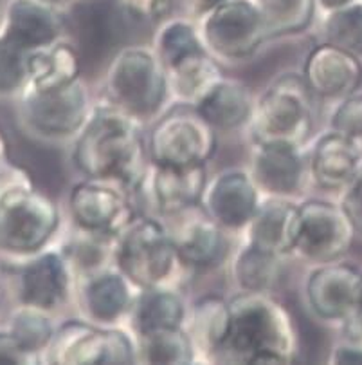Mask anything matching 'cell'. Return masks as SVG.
Here are the masks:
<instances>
[{
	"instance_id": "obj_1",
	"label": "cell",
	"mask_w": 362,
	"mask_h": 365,
	"mask_svg": "<svg viewBox=\"0 0 362 365\" xmlns=\"http://www.w3.org/2000/svg\"><path fill=\"white\" fill-rule=\"evenodd\" d=\"M69 158L80 178L112 181L137 197L150 158L147 127L96 94V106L69 145Z\"/></svg>"
},
{
	"instance_id": "obj_2",
	"label": "cell",
	"mask_w": 362,
	"mask_h": 365,
	"mask_svg": "<svg viewBox=\"0 0 362 365\" xmlns=\"http://www.w3.org/2000/svg\"><path fill=\"white\" fill-rule=\"evenodd\" d=\"M229 327L216 364L290 365L299 360L301 336L280 293L233 292Z\"/></svg>"
},
{
	"instance_id": "obj_3",
	"label": "cell",
	"mask_w": 362,
	"mask_h": 365,
	"mask_svg": "<svg viewBox=\"0 0 362 365\" xmlns=\"http://www.w3.org/2000/svg\"><path fill=\"white\" fill-rule=\"evenodd\" d=\"M96 94L144 127L171 106L168 73L148 42L124 43L105 62Z\"/></svg>"
},
{
	"instance_id": "obj_4",
	"label": "cell",
	"mask_w": 362,
	"mask_h": 365,
	"mask_svg": "<svg viewBox=\"0 0 362 365\" xmlns=\"http://www.w3.org/2000/svg\"><path fill=\"white\" fill-rule=\"evenodd\" d=\"M317 106L299 71H283L256 94L247 143H283L307 148L317 130Z\"/></svg>"
},
{
	"instance_id": "obj_5",
	"label": "cell",
	"mask_w": 362,
	"mask_h": 365,
	"mask_svg": "<svg viewBox=\"0 0 362 365\" xmlns=\"http://www.w3.org/2000/svg\"><path fill=\"white\" fill-rule=\"evenodd\" d=\"M114 266L137 289L154 286L188 288L195 279L179 257L166 222L144 212L116 239Z\"/></svg>"
},
{
	"instance_id": "obj_6",
	"label": "cell",
	"mask_w": 362,
	"mask_h": 365,
	"mask_svg": "<svg viewBox=\"0 0 362 365\" xmlns=\"http://www.w3.org/2000/svg\"><path fill=\"white\" fill-rule=\"evenodd\" d=\"M15 101L16 121L26 136L40 143L69 147L92 114L96 89L81 76L58 89L26 87Z\"/></svg>"
},
{
	"instance_id": "obj_7",
	"label": "cell",
	"mask_w": 362,
	"mask_h": 365,
	"mask_svg": "<svg viewBox=\"0 0 362 365\" xmlns=\"http://www.w3.org/2000/svg\"><path fill=\"white\" fill-rule=\"evenodd\" d=\"M197 26L208 53L225 69L252 62L272 43L258 0H224Z\"/></svg>"
},
{
	"instance_id": "obj_8",
	"label": "cell",
	"mask_w": 362,
	"mask_h": 365,
	"mask_svg": "<svg viewBox=\"0 0 362 365\" xmlns=\"http://www.w3.org/2000/svg\"><path fill=\"white\" fill-rule=\"evenodd\" d=\"M218 141L215 128L186 103H171L147 127L148 158L154 165H209L218 152Z\"/></svg>"
},
{
	"instance_id": "obj_9",
	"label": "cell",
	"mask_w": 362,
	"mask_h": 365,
	"mask_svg": "<svg viewBox=\"0 0 362 365\" xmlns=\"http://www.w3.org/2000/svg\"><path fill=\"white\" fill-rule=\"evenodd\" d=\"M63 226V205L40 188L0 205V257L20 264L58 241Z\"/></svg>"
},
{
	"instance_id": "obj_10",
	"label": "cell",
	"mask_w": 362,
	"mask_h": 365,
	"mask_svg": "<svg viewBox=\"0 0 362 365\" xmlns=\"http://www.w3.org/2000/svg\"><path fill=\"white\" fill-rule=\"evenodd\" d=\"M53 365H134L137 344L128 327L96 326L81 317L58 320L54 336L43 354Z\"/></svg>"
},
{
	"instance_id": "obj_11",
	"label": "cell",
	"mask_w": 362,
	"mask_h": 365,
	"mask_svg": "<svg viewBox=\"0 0 362 365\" xmlns=\"http://www.w3.org/2000/svg\"><path fill=\"white\" fill-rule=\"evenodd\" d=\"M355 239L357 232L337 197L309 194L299 199V233L294 262L316 266L346 259Z\"/></svg>"
},
{
	"instance_id": "obj_12",
	"label": "cell",
	"mask_w": 362,
	"mask_h": 365,
	"mask_svg": "<svg viewBox=\"0 0 362 365\" xmlns=\"http://www.w3.org/2000/svg\"><path fill=\"white\" fill-rule=\"evenodd\" d=\"M65 221L81 232L117 239L141 214L137 199L112 181L80 178L65 197Z\"/></svg>"
},
{
	"instance_id": "obj_13",
	"label": "cell",
	"mask_w": 362,
	"mask_h": 365,
	"mask_svg": "<svg viewBox=\"0 0 362 365\" xmlns=\"http://www.w3.org/2000/svg\"><path fill=\"white\" fill-rule=\"evenodd\" d=\"M15 272L16 304L36 307L56 319L73 309L76 275L56 242L16 264Z\"/></svg>"
},
{
	"instance_id": "obj_14",
	"label": "cell",
	"mask_w": 362,
	"mask_h": 365,
	"mask_svg": "<svg viewBox=\"0 0 362 365\" xmlns=\"http://www.w3.org/2000/svg\"><path fill=\"white\" fill-rule=\"evenodd\" d=\"M301 299L314 320L337 327L362 306V269L346 259L304 266Z\"/></svg>"
},
{
	"instance_id": "obj_15",
	"label": "cell",
	"mask_w": 362,
	"mask_h": 365,
	"mask_svg": "<svg viewBox=\"0 0 362 365\" xmlns=\"http://www.w3.org/2000/svg\"><path fill=\"white\" fill-rule=\"evenodd\" d=\"M164 222L179 257L193 275L225 268L238 239L213 221L201 205Z\"/></svg>"
},
{
	"instance_id": "obj_16",
	"label": "cell",
	"mask_w": 362,
	"mask_h": 365,
	"mask_svg": "<svg viewBox=\"0 0 362 365\" xmlns=\"http://www.w3.org/2000/svg\"><path fill=\"white\" fill-rule=\"evenodd\" d=\"M209 179V165L168 167L150 163L137 194L139 210L168 221L201 205Z\"/></svg>"
},
{
	"instance_id": "obj_17",
	"label": "cell",
	"mask_w": 362,
	"mask_h": 365,
	"mask_svg": "<svg viewBox=\"0 0 362 365\" xmlns=\"http://www.w3.org/2000/svg\"><path fill=\"white\" fill-rule=\"evenodd\" d=\"M245 167L263 197L301 199L310 194L307 148L283 143H249Z\"/></svg>"
},
{
	"instance_id": "obj_18",
	"label": "cell",
	"mask_w": 362,
	"mask_h": 365,
	"mask_svg": "<svg viewBox=\"0 0 362 365\" xmlns=\"http://www.w3.org/2000/svg\"><path fill=\"white\" fill-rule=\"evenodd\" d=\"M262 199L247 167H225L209 174L201 206L229 235L240 239Z\"/></svg>"
},
{
	"instance_id": "obj_19",
	"label": "cell",
	"mask_w": 362,
	"mask_h": 365,
	"mask_svg": "<svg viewBox=\"0 0 362 365\" xmlns=\"http://www.w3.org/2000/svg\"><path fill=\"white\" fill-rule=\"evenodd\" d=\"M135 295L137 288L112 264L78 277L73 311L96 326L127 327Z\"/></svg>"
},
{
	"instance_id": "obj_20",
	"label": "cell",
	"mask_w": 362,
	"mask_h": 365,
	"mask_svg": "<svg viewBox=\"0 0 362 365\" xmlns=\"http://www.w3.org/2000/svg\"><path fill=\"white\" fill-rule=\"evenodd\" d=\"M304 83L319 103H337L361 89L362 58L324 40L304 55L299 69Z\"/></svg>"
},
{
	"instance_id": "obj_21",
	"label": "cell",
	"mask_w": 362,
	"mask_h": 365,
	"mask_svg": "<svg viewBox=\"0 0 362 365\" xmlns=\"http://www.w3.org/2000/svg\"><path fill=\"white\" fill-rule=\"evenodd\" d=\"M310 190L337 197L362 163V143L326 127L307 147Z\"/></svg>"
},
{
	"instance_id": "obj_22",
	"label": "cell",
	"mask_w": 362,
	"mask_h": 365,
	"mask_svg": "<svg viewBox=\"0 0 362 365\" xmlns=\"http://www.w3.org/2000/svg\"><path fill=\"white\" fill-rule=\"evenodd\" d=\"M0 29L29 53L69 36L65 13L46 0H8Z\"/></svg>"
},
{
	"instance_id": "obj_23",
	"label": "cell",
	"mask_w": 362,
	"mask_h": 365,
	"mask_svg": "<svg viewBox=\"0 0 362 365\" xmlns=\"http://www.w3.org/2000/svg\"><path fill=\"white\" fill-rule=\"evenodd\" d=\"M256 93L242 78L224 73L202 94L195 109L206 121L222 134H245L255 113Z\"/></svg>"
},
{
	"instance_id": "obj_24",
	"label": "cell",
	"mask_w": 362,
	"mask_h": 365,
	"mask_svg": "<svg viewBox=\"0 0 362 365\" xmlns=\"http://www.w3.org/2000/svg\"><path fill=\"white\" fill-rule=\"evenodd\" d=\"M297 233H299V199L263 197L255 217L250 219L240 239L265 252L292 259Z\"/></svg>"
},
{
	"instance_id": "obj_25",
	"label": "cell",
	"mask_w": 362,
	"mask_h": 365,
	"mask_svg": "<svg viewBox=\"0 0 362 365\" xmlns=\"http://www.w3.org/2000/svg\"><path fill=\"white\" fill-rule=\"evenodd\" d=\"M290 262L294 260L289 257L265 252L238 239L229 255L225 269L235 292L280 293L289 275Z\"/></svg>"
},
{
	"instance_id": "obj_26",
	"label": "cell",
	"mask_w": 362,
	"mask_h": 365,
	"mask_svg": "<svg viewBox=\"0 0 362 365\" xmlns=\"http://www.w3.org/2000/svg\"><path fill=\"white\" fill-rule=\"evenodd\" d=\"M188 288L182 286H154L137 289L127 327L137 334L166 327H184L188 320Z\"/></svg>"
},
{
	"instance_id": "obj_27",
	"label": "cell",
	"mask_w": 362,
	"mask_h": 365,
	"mask_svg": "<svg viewBox=\"0 0 362 365\" xmlns=\"http://www.w3.org/2000/svg\"><path fill=\"white\" fill-rule=\"evenodd\" d=\"M229 297L222 293H204L191 299L186 331L197 351L198 364H216L229 327Z\"/></svg>"
},
{
	"instance_id": "obj_28",
	"label": "cell",
	"mask_w": 362,
	"mask_h": 365,
	"mask_svg": "<svg viewBox=\"0 0 362 365\" xmlns=\"http://www.w3.org/2000/svg\"><path fill=\"white\" fill-rule=\"evenodd\" d=\"M85 60L70 36L60 38L27 55V87L50 91L85 76Z\"/></svg>"
},
{
	"instance_id": "obj_29",
	"label": "cell",
	"mask_w": 362,
	"mask_h": 365,
	"mask_svg": "<svg viewBox=\"0 0 362 365\" xmlns=\"http://www.w3.org/2000/svg\"><path fill=\"white\" fill-rule=\"evenodd\" d=\"M166 73L171 103L195 106L202 94L225 73V67L216 62L206 49L179 60L177 63L168 67Z\"/></svg>"
},
{
	"instance_id": "obj_30",
	"label": "cell",
	"mask_w": 362,
	"mask_h": 365,
	"mask_svg": "<svg viewBox=\"0 0 362 365\" xmlns=\"http://www.w3.org/2000/svg\"><path fill=\"white\" fill-rule=\"evenodd\" d=\"M137 364L191 365L198 364L197 351L186 327H166L137 334Z\"/></svg>"
},
{
	"instance_id": "obj_31",
	"label": "cell",
	"mask_w": 362,
	"mask_h": 365,
	"mask_svg": "<svg viewBox=\"0 0 362 365\" xmlns=\"http://www.w3.org/2000/svg\"><path fill=\"white\" fill-rule=\"evenodd\" d=\"M270 42L314 31L319 8L316 0H258Z\"/></svg>"
},
{
	"instance_id": "obj_32",
	"label": "cell",
	"mask_w": 362,
	"mask_h": 365,
	"mask_svg": "<svg viewBox=\"0 0 362 365\" xmlns=\"http://www.w3.org/2000/svg\"><path fill=\"white\" fill-rule=\"evenodd\" d=\"M150 43L166 69L186 56L206 51L197 22L177 15L166 16L155 24Z\"/></svg>"
},
{
	"instance_id": "obj_33",
	"label": "cell",
	"mask_w": 362,
	"mask_h": 365,
	"mask_svg": "<svg viewBox=\"0 0 362 365\" xmlns=\"http://www.w3.org/2000/svg\"><path fill=\"white\" fill-rule=\"evenodd\" d=\"M56 326H58V319L50 313L16 304L9 311L4 327L16 338L22 349L35 358L36 364H43V354L53 340Z\"/></svg>"
},
{
	"instance_id": "obj_34",
	"label": "cell",
	"mask_w": 362,
	"mask_h": 365,
	"mask_svg": "<svg viewBox=\"0 0 362 365\" xmlns=\"http://www.w3.org/2000/svg\"><path fill=\"white\" fill-rule=\"evenodd\" d=\"M317 40H324L362 58V2L355 0L334 11L319 13L314 26Z\"/></svg>"
},
{
	"instance_id": "obj_35",
	"label": "cell",
	"mask_w": 362,
	"mask_h": 365,
	"mask_svg": "<svg viewBox=\"0 0 362 365\" xmlns=\"http://www.w3.org/2000/svg\"><path fill=\"white\" fill-rule=\"evenodd\" d=\"M29 51L0 29V98L16 100L27 87Z\"/></svg>"
},
{
	"instance_id": "obj_36",
	"label": "cell",
	"mask_w": 362,
	"mask_h": 365,
	"mask_svg": "<svg viewBox=\"0 0 362 365\" xmlns=\"http://www.w3.org/2000/svg\"><path fill=\"white\" fill-rule=\"evenodd\" d=\"M339 338L328 356V364H362V306L336 327Z\"/></svg>"
},
{
	"instance_id": "obj_37",
	"label": "cell",
	"mask_w": 362,
	"mask_h": 365,
	"mask_svg": "<svg viewBox=\"0 0 362 365\" xmlns=\"http://www.w3.org/2000/svg\"><path fill=\"white\" fill-rule=\"evenodd\" d=\"M36 181L33 174L22 165L8 158L0 163V205L11 202L36 190Z\"/></svg>"
},
{
	"instance_id": "obj_38",
	"label": "cell",
	"mask_w": 362,
	"mask_h": 365,
	"mask_svg": "<svg viewBox=\"0 0 362 365\" xmlns=\"http://www.w3.org/2000/svg\"><path fill=\"white\" fill-rule=\"evenodd\" d=\"M337 201L350 217L357 235H362V163L344 190L337 195Z\"/></svg>"
},
{
	"instance_id": "obj_39",
	"label": "cell",
	"mask_w": 362,
	"mask_h": 365,
	"mask_svg": "<svg viewBox=\"0 0 362 365\" xmlns=\"http://www.w3.org/2000/svg\"><path fill=\"white\" fill-rule=\"evenodd\" d=\"M220 2L224 0H168V16L177 15L198 22Z\"/></svg>"
},
{
	"instance_id": "obj_40",
	"label": "cell",
	"mask_w": 362,
	"mask_h": 365,
	"mask_svg": "<svg viewBox=\"0 0 362 365\" xmlns=\"http://www.w3.org/2000/svg\"><path fill=\"white\" fill-rule=\"evenodd\" d=\"M0 364L33 365L36 364L31 354L22 349L16 338L6 327H0Z\"/></svg>"
},
{
	"instance_id": "obj_41",
	"label": "cell",
	"mask_w": 362,
	"mask_h": 365,
	"mask_svg": "<svg viewBox=\"0 0 362 365\" xmlns=\"http://www.w3.org/2000/svg\"><path fill=\"white\" fill-rule=\"evenodd\" d=\"M355 0H316L317 8H319V13H326V11H334V9H339L343 6L351 4Z\"/></svg>"
},
{
	"instance_id": "obj_42",
	"label": "cell",
	"mask_w": 362,
	"mask_h": 365,
	"mask_svg": "<svg viewBox=\"0 0 362 365\" xmlns=\"http://www.w3.org/2000/svg\"><path fill=\"white\" fill-rule=\"evenodd\" d=\"M8 140H6V134L4 130H2V127H0V163L2 161L8 160Z\"/></svg>"
},
{
	"instance_id": "obj_43",
	"label": "cell",
	"mask_w": 362,
	"mask_h": 365,
	"mask_svg": "<svg viewBox=\"0 0 362 365\" xmlns=\"http://www.w3.org/2000/svg\"><path fill=\"white\" fill-rule=\"evenodd\" d=\"M46 2L53 4L54 8H58V9H62V11H65V9L73 4L74 0H46Z\"/></svg>"
},
{
	"instance_id": "obj_44",
	"label": "cell",
	"mask_w": 362,
	"mask_h": 365,
	"mask_svg": "<svg viewBox=\"0 0 362 365\" xmlns=\"http://www.w3.org/2000/svg\"><path fill=\"white\" fill-rule=\"evenodd\" d=\"M361 2H362V0H361Z\"/></svg>"
}]
</instances>
